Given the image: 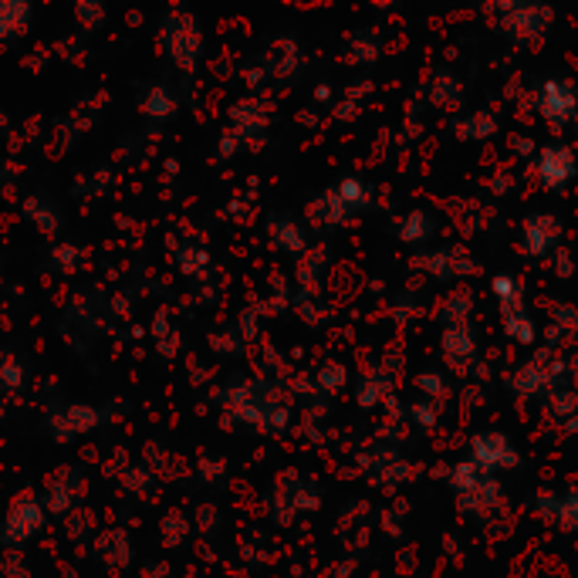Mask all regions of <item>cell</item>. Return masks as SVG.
Returning a JSON list of instances; mask_svg holds the SVG:
<instances>
[{
    "instance_id": "obj_7",
    "label": "cell",
    "mask_w": 578,
    "mask_h": 578,
    "mask_svg": "<svg viewBox=\"0 0 578 578\" xmlns=\"http://www.w3.org/2000/svg\"><path fill=\"white\" fill-rule=\"evenodd\" d=\"M558 518H562L565 528H578V491L565 504H558Z\"/></svg>"
},
{
    "instance_id": "obj_5",
    "label": "cell",
    "mask_w": 578,
    "mask_h": 578,
    "mask_svg": "<svg viewBox=\"0 0 578 578\" xmlns=\"http://www.w3.org/2000/svg\"><path fill=\"white\" fill-rule=\"evenodd\" d=\"M453 484H457V491H460V494H467V491H477V484H480V477H477V467H474V464H464V467H457V470H453Z\"/></svg>"
},
{
    "instance_id": "obj_2",
    "label": "cell",
    "mask_w": 578,
    "mask_h": 578,
    "mask_svg": "<svg viewBox=\"0 0 578 578\" xmlns=\"http://www.w3.org/2000/svg\"><path fill=\"white\" fill-rule=\"evenodd\" d=\"M474 467H484V470H494V467H514L518 464V453L508 447L504 437H477L474 440Z\"/></svg>"
},
{
    "instance_id": "obj_3",
    "label": "cell",
    "mask_w": 578,
    "mask_h": 578,
    "mask_svg": "<svg viewBox=\"0 0 578 578\" xmlns=\"http://www.w3.org/2000/svg\"><path fill=\"white\" fill-rule=\"evenodd\" d=\"M541 109H545V115L555 126H562V122L568 119V115H575V92L562 82H551L545 88V99H541Z\"/></svg>"
},
{
    "instance_id": "obj_9",
    "label": "cell",
    "mask_w": 578,
    "mask_h": 578,
    "mask_svg": "<svg viewBox=\"0 0 578 578\" xmlns=\"http://www.w3.org/2000/svg\"><path fill=\"white\" fill-rule=\"evenodd\" d=\"M437 379H440V376H423V379H420V386H423V389H430V393H440L443 386H440Z\"/></svg>"
},
{
    "instance_id": "obj_1",
    "label": "cell",
    "mask_w": 578,
    "mask_h": 578,
    "mask_svg": "<svg viewBox=\"0 0 578 578\" xmlns=\"http://www.w3.org/2000/svg\"><path fill=\"white\" fill-rule=\"evenodd\" d=\"M538 173H541V180H545V186L562 190V186L575 176V159L565 146H548L545 153H541Z\"/></svg>"
},
{
    "instance_id": "obj_8",
    "label": "cell",
    "mask_w": 578,
    "mask_h": 578,
    "mask_svg": "<svg viewBox=\"0 0 578 578\" xmlns=\"http://www.w3.org/2000/svg\"><path fill=\"white\" fill-rule=\"evenodd\" d=\"M494 291H497V295H501L504 301L518 298V284H514L511 278H497V281H494Z\"/></svg>"
},
{
    "instance_id": "obj_4",
    "label": "cell",
    "mask_w": 578,
    "mask_h": 578,
    "mask_svg": "<svg viewBox=\"0 0 578 578\" xmlns=\"http://www.w3.org/2000/svg\"><path fill=\"white\" fill-rule=\"evenodd\" d=\"M558 230H551V220H531L528 227H524V240H528L531 254H545L551 244H555Z\"/></svg>"
},
{
    "instance_id": "obj_6",
    "label": "cell",
    "mask_w": 578,
    "mask_h": 578,
    "mask_svg": "<svg viewBox=\"0 0 578 578\" xmlns=\"http://www.w3.org/2000/svg\"><path fill=\"white\" fill-rule=\"evenodd\" d=\"M508 332L514 335V339L531 342V335H535V328H531V318L514 315V311H508Z\"/></svg>"
}]
</instances>
